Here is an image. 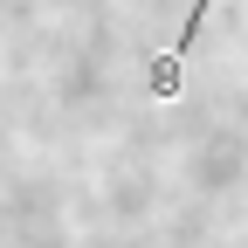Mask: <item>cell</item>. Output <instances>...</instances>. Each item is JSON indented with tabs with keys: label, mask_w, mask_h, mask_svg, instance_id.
<instances>
[{
	"label": "cell",
	"mask_w": 248,
	"mask_h": 248,
	"mask_svg": "<svg viewBox=\"0 0 248 248\" xmlns=\"http://www.w3.org/2000/svg\"><path fill=\"white\" fill-rule=\"evenodd\" d=\"M207 7L214 0H193V14H186V28H179V42L152 62V97L159 104H172V90H179V62H186V48H193V35H200V21H207Z\"/></svg>",
	"instance_id": "obj_1"
}]
</instances>
